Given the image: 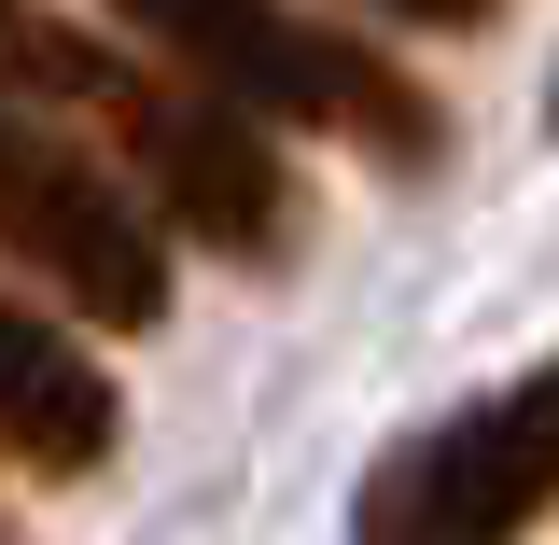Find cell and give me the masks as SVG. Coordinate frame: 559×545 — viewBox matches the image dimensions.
I'll return each instance as SVG.
<instances>
[{
	"instance_id": "7a4b0ae2",
	"label": "cell",
	"mask_w": 559,
	"mask_h": 545,
	"mask_svg": "<svg viewBox=\"0 0 559 545\" xmlns=\"http://www.w3.org/2000/svg\"><path fill=\"white\" fill-rule=\"evenodd\" d=\"M112 14H127V28L182 70V84L238 98V112H280V127L364 140V154H392V168H419V154L448 140V112H433L392 57H364L349 28L294 14V0H112Z\"/></svg>"
},
{
	"instance_id": "3957f363",
	"label": "cell",
	"mask_w": 559,
	"mask_h": 545,
	"mask_svg": "<svg viewBox=\"0 0 559 545\" xmlns=\"http://www.w3.org/2000/svg\"><path fill=\"white\" fill-rule=\"evenodd\" d=\"M0 252L43 294H70L84 322H112V336L168 322V224H154V197H127V168L57 140L28 98H0Z\"/></svg>"
},
{
	"instance_id": "277c9868",
	"label": "cell",
	"mask_w": 559,
	"mask_h": 545,
	"mask_svg": "<svg viewBox=\"0 0 559 545\" xmlns=\"http://www.w3.org/2000/svg\"><path fill=\"white\" fill-rule=\"evenodd\" d=\"M546 503H559V364H532L476 406H448L433 434H406L364 476L349 532L364 545H518Z\"/></svg>"
},
{
	"instance_id": "5b68a950",
	"label": "cell",
	"mask_w": 559,
	"mask_h": 545,
	"mask_svg": "<svg viewBox=\"0 0 559 545\" xmlns=\"http://www.w3.org/2000/svg\"><path fill=\"white\" fill-rule=\"evenodd\" d=\"M0 462H28V476H98L112 462V378L14 294H0Z\"/></svg>"
},
{
	"instance_id": "6da1fadb",
	"label": "cell",
	"mask_w": 559,
	"mask_h": 545,
	"mask_svg": "<svg viewBox=\"0 0 559 545\" xmlns=\"http://www.w3.org/2000/svg\"><path fill=\"white\" fill-rule=\"evenodd\" d=\"M0 98H28V112H84V127L127 154V182L168 210L182 238L238 252V266L294 252V168L238 127V98L112 57L98 28H70L57 0H0Z\"/></svg>"
},
{
	"instance_id": "8992f818",
	"label": "cell",
	"mask_w": 559,
	"mask_h": 545,
	"mask_svg": "<svg viewBox=\"0 0 559 545\" xmlns=\"http://www.w3.org/2000/svg\"><path fill=\"white\" fill-rule=\"evenodd\" d=\"M378 14H406V28H489L503 0H378Z\"/></svg>"
}]
</instances>
